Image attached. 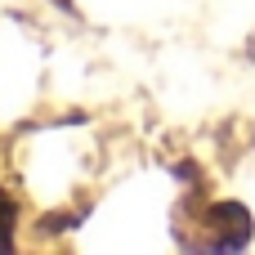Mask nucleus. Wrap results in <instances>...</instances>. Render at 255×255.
Instances as JSON below:
<instances>
[{
    "label": "nucleus",
    "instance_id": "f257e3e1",
    "mask_svg": "<svg viewBox=\"0 0 255 255\" xmlns=\"http://www.w3.org/2000/svg\"><path fill=\"white\" fill-rule=\"evenodd\" d=\"M9 220H13V211H9V202L0 197V251L9 247Z\"/></svg>",
    "mask_w": 255,
    "mask_h": 255
}]
</instances>
